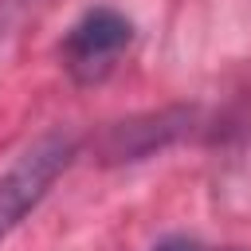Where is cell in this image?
Wrapping results in <instances>:
<instances>
[{
	"mask_svg": "<svg viewBox=\"0 0 251 251\" xmlns=\"http://www.w3.org/2000/svg\"><path fill=\"white\" fill-rule=\"evenodd\" d=\"M78 141L67 129H47L16 153V161L0 173V243L39 208L51 184L71 169Z\"/></svg>",
	"mask_w": 251,
	"mask_h": 251,
	"instance_id": "1",
	"label": "cell"
},
{
	"mask_svg": "<svg viewBox=\"0 0 251 251\" xmlns=\"http://www.w3.org/2000/svg\"><path fill=\"white\" fill-rule=\"evenodd\" d=\"M133 43V20L110 4L86 8L59 39V63L78 86H98L114 75Z\"/></svg>",
	"mask_w": 251,
	"mask_h": 251,
	"instance_id": "2",
	"label": "cell"
},
{
	"mask_svg": "<svg viewBox=\"0 0 251 251\" xmlns=\"http://www.w3.org/2000/svg\"><path fill=\"white\" fill-rule=\"evenodd\" d=\"M192 118H196V110L173 106V110H157V114H141V118L118 122L102 137V157L106 161H141V157L173 145L176 137H184L192 129Z\"/></svg>",
	"mask_w": 251,
	"mask_h": 251,
	"instance_id": "3",
	"label": "cell"
},
{
	"mask_svg": "<svg viewBox=\"0 0 251 251\" xmlns=\"http://www.w3.org/2000/svg\"><path fill=\"white\" fill-rule=\"evenodd\" d=\"M149 251H208V247H200L196 239H184V235H169V239L153 243Z\"/></svg>",
	"mask_w": 251,
	"mask_h": 251,
	"instance_id": "4",
	"label": "cell"
},
{
	"mask_svg": "<svg viewBox=\"0 0 251 251\" xmlns=\"http://www.w3.org/2000/svg\"><path fill=\"white\" fill-rule=\"evenodd\" d=\"M4 27H8V0H0V39H4Z\"/></svg>",
	"mask_w": 251,
	"mask_h": 251,
	"instance_id": "5",
	"label": "cell"
}]
</instances>
